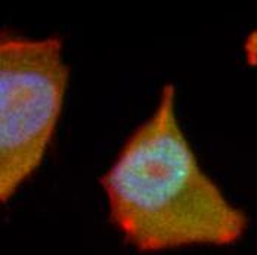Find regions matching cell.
Wrapping results in <instances>:
<instances>
[{"instance_id":"3","label":"cell","mask_w":257,"mask_h":255,"mask_svg":"<svg viewBox=\"0 0 257 255\" xmlns=\"http://www.w3.org/2000/svg\"><path fill=\"white\" fill-rule=\"evenodd\" d=\"M242 51H244V58H245L247 65L257 68V27L253 31H250V34L245 37Z\"/></svg>"},{"instance_id":"2","label":"cell","mask_w":257,"mask_h":255,"mask_svg":"<svg viewBox=\"0 0 257 255\" xmlns=\"http://www.w3.org/2000/svg\"><path fill=\"white\" fill-rule=\"evenodd\" d=\"M70 80L58 36H0V201L8 202L42 165Z\"/></svg>"},{"instance_id":"1","label":"cell","mask_w":257,"mask_h":255,"mask_svg":"<svg viewBox=\"0 0 257 255\" xmlns=\"http://www.w3.org/2000/svg\"><path fill=\"white\" fill-rule=\"evenodd\" d=\"M109 218L142 252L192 245L226 246L247 230L198 162L176 114V89L163 86L153 114L128 136L99 179Z\"/></svg>"}]
</instances>
